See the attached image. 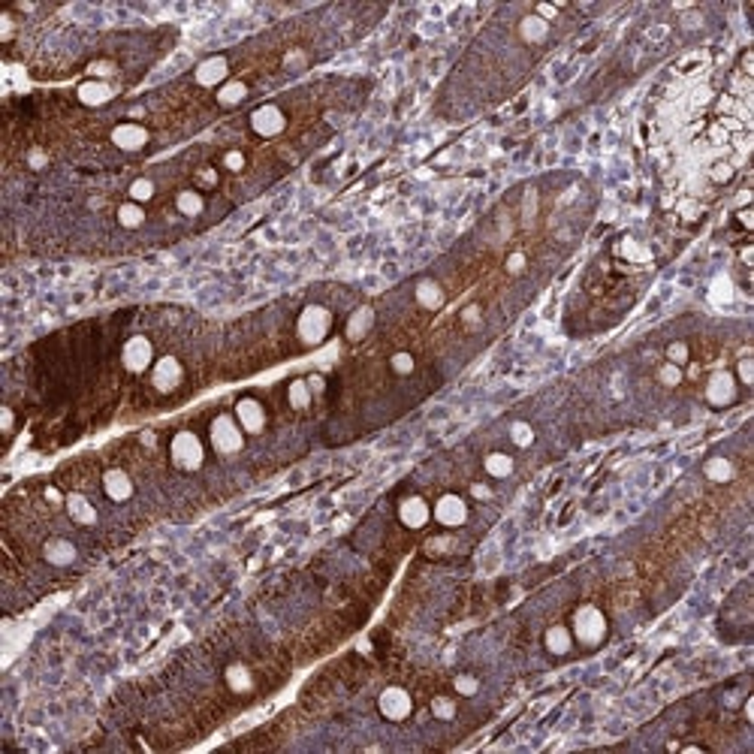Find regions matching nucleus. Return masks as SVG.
Masks as SVG:
<instances>
[{
    "label": "nucleus",
    "instance_id": "1",
    "mask_svg": "<svg viewBox=\"0 0 754 754\" xmlns=\"http://www.w3.org/2000/svg\"><path fill=\"white\" fill-rule=\"evenodd\" d=\"M570 634L583 645H598L607 637V619H603V612L598 607L585 603V607H579L574 612V631Z\"/></svg>",
    "mask_w": 754,
    "mask_h": 754
},
{
    "label": "nucleus",
    "instance_id": "2",
    "mask_svg": "<svg viewBox=\"0 0 754 754\" xmlns=\"http://www.w3.org/2000/svg\"><path fill=\"white\" fill-rule=\"evenodd\" d=\"M209 435H211V446H214V450H218L220 455H233V453H238V450L245 446L242 426H238L236 417H227V413L214 417Z\"/></svg>",
    "mask_w": 754,
    "mask_h": 754
},
{
    "label": "nucleus",
    "instance_id": "3",
    "mask_svg": "<svg viewBox=\"0 0 754 754\" xmlns=\"http://www.w3.org/2000/svg\"><path fill=\"white\" fill-rule=\"evenodd\" d=\"M329 329H332V314L323 305H308L299 314V323H296V332H299L305 344H320L329 335Z\"/></svg>",
    "mask_w": 754,
    "mask_h": 754
},
{
    "label": "nucleus",
    "instance_id": "4",
    "mask_svg": "<svg viewBox=\"0 0 754 754\" xmlns=\"http://www.w3.org/2000/svg\"><path fill=\"white\" fill-rule=\"evenodd\" d=\"M169 455L181 471H196L205 459V446L194 432H178L169 444Z\"/></svg>",
    "mask_w": 754,
    "mask_h": 754
},
{
    "label": "nucleus",
    "instance_id": "5",
    "mask_svg": "<svg viewBox=\"0 0 754 754\" xmlns=\"http://www.w3.org/2000/svg\"><path fill=\"white\" fill-rule=\"evenodd\" d=\"M377 706H380V715L389 718V721H404L413 712V700H411V694L404 691V688L399 685H389L380 691V697H377Z\"/></svg>",
    "mask_w": 754,
    "mask_h": 754
},
{
    "label": "nucleus",
    "instance_id": "6",
    "mask_svg": "<svg viewBox=\"0 0 754 754\" xmlns=\"http://www.w3.org/2000/svg\"><path fill=\"white\" fill-rule=\"evenodd\" d=\"M121 362H124V368L133 371V375H139V371H145V368H151V362H154V344L148 341L145 335L127 338V344H124V350H121Z\"/></svg>",
    "mask_w": 754,
    "mask_h": 754
},
{
    "label": "nucleus",
    "instance_id": "7",
    "mask_svg": "<svg viewBox=\"0 0 754 754\" xmlns=\"http://www.w3.org/2000/svg\"><path fill=\"white\" fill-rule=\"evenodd\" d=\"M432 516L441 522V525H446V528H459V525H465V522H468V504L462 501L459 495L446 492V495L437 498Z\"/></svg>",
    "mask_w": 754,
    "mask_h": 754
},
{
    "label": "nucleus",
    "instance_id": "8",
    "mask_svg": "<svg viewBox=\"0 0 754 754\" xmlns=\"http://www.w3.org/2000/svg\"><path fill=\"white\" fill-rule=\"evenodd\" d=\"M736 399V377L731 371H715L709 380H706V402L712 408H727Z\"/></svg>",
    "mask_w": 754,
    "mask_h": 754
},
{
    "label": "nucleus",
    "instance_id": "9",
    "mask_svg": "<svg viewBox=\"0 0 754 754\" xmlns=\"http://www.w3.org/2000/svg\"><path fill=\"white\" fill-rule=\"evenodd\" d=\"M181 377H185V368H181V362L176 356H163L151 368V384L157 393H172V389L181 384Z\"/></svg>",
    "mask_w": 754,
    "mask_h": 754
},
{
    "label": "nucleus",
    "instance_id": "10",
    "mask_svg": "<svg viewBox=\"0 0 754 754\" xmlns=\"http://www.w3.org/2000/svg\"><path fill=\"white\" fill-rule=\"evenodd\" d=\"M236 420L242 426V432L247 435H260L266 428V411L256 399H238L236 404Z\"/></svg>",
    "mask_w": 754,
    "mask_h": 754
},
{
    "label": "nucleus",
    "instance_id": "11",
    "mask_svg": "<svg viewBox=\"0 0 754 754\" xmlns=\"http://www.w3.org/2000/svg\"><path fill=\"white\" fill-rule=\"evenodd\" d=\"M251 127H254V133H260V136H278L281 130L287 127V118H284V112H281L278 106L266 103L251 115Z\"/></svg>",
    "mask_w": 754,
    "mask_h": 754
},
{
    "label": "nucleus",
    "instance_id": "12",
    "mask_svg": "<svg viewBox=\"0 0 754 754\" xmlns=\"http://www.w3.org/2000/svg\"><path fill=\"white\" fill-rule=\"evenodd\" d=\"M112 142L118 145L121 151H139V148H145V142H148V130L142 124H118V127L112 130Z\"/></svg>",
    "mask_w": 754,
    "mask_h": 754
},
{
    "label": "nucleus",
    "instance_id": "13",
    "mask_svg": "<svg viewBox=\"0 0 754 754\" xmlns=\"http://www.w3.org/2000/svg\"><path fill=\"white\" fill-rule=\"evenodd\" d=\"M399 519L404 522L408 528H422L428 519H432V507L420 498V495H411V498L402 501L399 507Z\"/></svg>",
    "mask_w": 754,
    "mask_h": 754
},
{
    "label": "nucleus",
    "instance_id": "14",
    "mask_svg": "<svg viewBox=\"0 0 754 754\" xmlns=\"http://www.w3.org/2000/svg\"><path fill=\"white\" fill-rule=\"evenodd\" d=\"M227 73H229L227 57L214 55V57H205L200 67H196V82H200L202 88H214V85H220V82L227 79Z\"/></svg>",
    "mask_w": 754,
    "mask_h": 754
},
{
    "label": "nucleus",
    "instance_id": "15",
    "mask_svg": "<svg viewBox=\"0 0 754 754\" xmlns=\"http://www.w3.org/2000/svg\"><path fill=\"white\" fill-rule=\"evenodd\" d=\"M103 492L109 495L112 501H127L130 495H133V480L127 477V471L112 468L103 474Z\"/></svg>",
    "mask_w": 754,
    "mask_h": 754
},
{
    "label": "nucleus",
    "instance_id": "16",
    "mask_svg": "<svg viewBox=\"0 0 754 754\" xmlns=\"http://www.w3.org/2000/svg\"><path fill=\"white\" fill-rule=\"evenodd\" d=\"M43 555H46V561L64 567V565H73V561H76V546L70 540H64V537H52V540L43 546Z\"/></svg>",
    "mask_w": 754,
    "mask_h": 754
},
{
    "label": "nucleus",
    "instance_id": "17",
    "mask_svg": "<svg viewBox=\"0 0 754 754\" xmlns=\"http://www.w3.org/2000/svg\"><path fill=\"white\" fill-rule=\"evenodd\" d=\"M79 100L85 106H103V103L112 100V88L106 85V82H97V79L82 82L79 85Z\"/></svg>",
    "mask_w": 754,
    "mask_h": 754
},
{
    "label": "nucleus",
    "instance_id": "18",
    "mask_svg": "<svg viewBox=\"0 0 754 754\" xmlns=\"http://www.w3.org/2000/svg\"><path fill=\"white\" fill-rule=\"evenodd\" d=\"M67 513L73 516V522H79V525H94L97 522V510L91 507V501L79 492L67 495Z\"/></svg>",
    "mask_w": 754,
    "mask_h": 754
},
{
    "label": "nucleus",
    "instance_id": "19",
    "mask_svg": "<svg viewBox=\"0 0 754 754\" xmlns=\"http://www.w3.org/2000/svg\"><path fill=\"white\" fill-rule=\"evenodd\" d=\"M703 474H706V480H712V483H731L736 468H733L731 459H724V455H712L706 465H703Z\"/></svg>",
    "mask_w": 754,
    "mask_h": 754
},
{
    "label": "nucleus",
    "instance_id": "20",
    "mask_svg": "<svg viewBox=\"0 0 754 754\" xmlns=\"http://www.w3.org/2000/svg\"><path fill=\"white\" fill-rule=\"evenodd\" d=\"M371 323H375V311L368 308H356L350 314V320H347V338L350 341H359V338H366V332L371 329Z\"/></svg>",
    "mask_w": 754,
    "mask_h": 754
},
{
    "label": "nucleus",
    "instance_id": "21",
    "mask_svg": "<svg viewBox=\"0 0 754 754\" xmlns=\"http://www.w3.org/2000/svg\"><path fill=\"white\" fill-rule=\"evenodd\" d=\"M543 643H546V649H549L552 654H567L570 645H574V634H570L565 625H552L549 631H546Z\"/></svg>",
    "mask_w": 754,
    "mask_h": 754
},
{
    "label": "nucleus",
    "instance_id": "22",
    "mask_svg": "<svg viewBox=\"0 0 754 754\" xmlns=\"http://www.w3.org/2000/svg\"><path fill=\"white\" fill-rule=\"evenodd\" d=\"M519 34L525 43H543L546 34H549V21H543L540 15H525L519 21Z\"/></svg>",
    "mask_w": 754,
    "mask_h": 754
},
{
    "label": "nucleus",
    "instance_id": "23",
    "mask_svg": "<svg viewBox=\"0 0 754 754\" xmlns=\"http://www.w3.org/2000/svg\"><path fill=\"white\" fill-rule=\"evenodd\" d=\"M417 302L422 305V308H428V311H437L444 305V290L441 284H435V281H420L417 284Z\"/></svg>",
    "mask_w": 754,
    "mask_h": 754
},
{
    "label": "nucleus",
    "instance_id": "24",
    "mask_svg": "<svg viewBox=\"0 0 754 754\" xmlns=\"http://www.w3.org/2000/svg\"><path fill=\"white\" fill-rule=\"evenodd\" d=\"M223 679H227L229 691H236V694L251 691V685H254L251 670H247L245 664H229V667H227V673H223Z\"/></svg>",
    "mask_w": 754,
    "mask_h": 754
},
{
    "label": "nucleus",
    "instance_id": "25",
    "mask_svg": "<svg viewBox=\"0 0 754 754\" xmlns=\"http://www.w3.org/2000/svg\"><path fill=\"white\" fill-rule=\"evenodd\" d=\"M245 97H247V85H245V82H238V79L223 82L220 91H218V103L220 106H238Z\"/></svg>",
    "mask_w": 754,
    "mask_h": 754
},
{
    "label": "nucleus",
    "instance_id": "26",
    "mask_svg": "<svg viewBox=\"0 0 754 754\" xmlns=\"http://www.w3.org/2000/svg\"><path fill=\"white\" fill-rule=\"evenodd\" d=\"M483 468H486V474L489 477H498V480H504V477H510L513 474V459L507 453H489L486 455V462H483Z\"/></svg>",
    "mask_w": 754,
    "mask_h": 754
},
{
    "label": "nucleus",
    "instance_id": "27",
    "mask_svg": "<svg viewBox=\"0 0 754 754\" xmlns=\"http://www.w3.org/2000/svg\"><path fill=\"white\" fill-rule=\"evenodd\" d=\"M176 209L185 214V218H196V214H202L205 202H202V196L196 194V190H181V194L176 196Z\"/></svg>",
    "mask_w": 754,
    "mask_h": 754
},
{
    "label": "nucleus",
    "instance_id": "28",
    "mask_svg": "<svg viewBox=\"0 0 754 754\" xmlns=\"http://www.w3.org/2000/svg\"><path fill=\"white\" fill-rule=\"evenodd\" d=\"M311 386H308V380H293L287 389V399H290V408H296V411H305L311 404Z\"/></svg>",
    "mask_w": 754,
    "mask_h": 754
},
{
    "label": "nucleus",
    "instance_id": "29",
    "mask_svg": "<svg viewBox=\"0 0 754 754\" xmlns=\"http://www.w3.org/2000/svg\"><path fill=\"white\" fill-rule=\"evenodd\" d=\"M118 223H121V227H127V229L142 227V223H145L142 205H139V202H124L121 209H118Z\"/></svg>",
    "mask_w": 754,
    "mask_h": 754
},
{
    "label": "nucleus",
    "instance_id": "30",
    "mask_svg": "<svg viewBox=\"0 0 754 754\" xmlns=\"http://www.w3.org/2000/svg\"><path fill=\"white\" fill-rule=\"evenodd\" d=\"M510 437H513V444L516 446H531V441H534V428L528 426L525 420H516L510 426Z\"/></svg>",
    "mask_w": 754,
    "mask_h": 754
},
{
    "label": "nucleus",
    "instance_id": "31",
    "mask_svg": "<svg viewBox=\"0 0 754 754\" xmlns=\"http://www.w3.org/2000/svg\"><path fill=\"white\" fill-rule=\"evenodd\" d=\"M154 196V181L151 178H136L130 185V200L133 202H148Z\"/></svg>",
    "mask_w": 754,
    "mask_h": 754
},
{
    "label": "nucleus",
    "instance_id": "32",
    "mask_svg": "<svg viewBox=\"0 0 754 754\" xmlns=\"http://www.w3.org/2000/svg\"><path fill=\"white\" fill-rule=\"evenodd\" d=\"M432 715L441 721H453L455 718V703L450 697H435L432 700Z\"/></svg>",
    "mask_w": 754,
    "mask_h": 754
},
{
    "label": "nucleus",
    "instance_id": "33",
    "mask_svg": "<svg viewBox=\"0 0 754 754\" xmlns=\"http://www.w3.org/2000/svg\"><path fill=\"white\" fill-rule=\"evenodd\" d=\"M658 380L664 386H679V384H682V368L673 366V362H667V366L658 368Z\"/></svg>",
    "mask_w": 754,
    "mask_h": 754
},
{
    "label": "nucleus",
    "instance_id": "34",
    "mask_svg": "<svg viewBox=\"0 0 754 754\" xmlns=\"http://www.w3.org/2000/svg\"><path fill=\"white\" fill-rule=\"evenodd\" d=\"M453 685H455V691H459L462 697H474V694L480 691V682H477L474 676H468V673L455 676V682H453Z\"/></svg>",
    "mask_w": 754,
    "mask_h": 754
},
{
    "label": "nucleus",
    "instance_id": "35",
    "mask_svg": "<svg viewBox=\"0 0 754 754\" xmlns=\"http://www.w3.org/2000/svg\"><path fill=\"white\" fill-rule=\"evenodd\" d=\"M389 366H393L395 375H411V371L417 368V362H413V356H411V353H404V350H402V353H395V356H393V362H389Z\"/></svg>",
    "mask_w": 754,
    "mask_h": 754
},
{
    "label": "nucleus",
    "instance_id": "36",
    "mask_svg": "<svg viewBox=\"0 0 754 754\" xmlns=\"http://www.w3.org/2000/svg\"><path fill=\"white\" fill-rule=\"evenodd\" d=\"M667 359L673 362V366L682 368L685 362H688V344H685V341H673V344L667 347Z\"/></svg>",
    "mask_w": 754,
    "mask_h": 754
},
{
    "label": "nucleus",
    "instance_id": "37",
    "mask_svg": "<svg viewBox=\"0 0 754 754\" xmlns=\"http://www.w3.org/2000/svg\"><path fill=\"white\" fill-rule=\"evenodd\" d=\"M709 176H712V181H718V185H721V181H731L733 178V167H731V163H715V167L709 169Z\"/></svg>",
    "mask_w": 754,
    "mask_h": 754
},
{
    "label": "nucleus",
    "instance_id": "38",
    "mask_svg": "<svg viewBox=\"0 0 754 754\" xmlns=\"http://www.w3.org/2000/svg\"><path fill=\"white\" fill-rule=\"evenodd\" d=\"M736 375H739V380L745 386H751L754 384V362L751 359H739V366H736Z\"/></svg>",
    "mask_w": 754,
    "mask_h": 754
},
{
    "label": "nucleus",
    "instance_id": "39",
    "mask_svg": "<svg viewBox=\"0 0 754 754\" xmlns=\"http://www.w3.org/2000/svg\"><path fill=\"white\" fill-rule=\"evenodd\" d=\"M223 167L233 169V172H238V169L245 167V154H242V151H227V157H223Z\"/></svg>",
    "mask_w": 754,
    "mask_h": 754
},
{
    "label": "nucleus",
    "instance_id": "40",
    "mask_svg": "<svg viewBox=\"0 0 754 754\" xmlns=\"http://www.w3.org/2000/svg\"><path fill=\"white\" fill-rule=\"evenodd\" d=\"M625 256H631V260H649V251H643L640 245L628 238V242H625Z\"/></svg>",
    "mask_w": 754,
    "mask_h": 754
},
{
    "label": "nucleus",
    "instance_id": "41",
    "mask_svg": "<svg viewBox=\"0 0 754 754\" xmlns=\"http://www.w3.org/2000/svg\"><path fill=\"white\" fill-rule=\"evenodd\" d=\"M522 269H525V254H519V251H516V254H510V256H507V272H513V275H519Z\"/></svg>",
    "mask_w": 754,
    "mask_h": 754
},
{
    "label": "nucleus",
    "instance_id": "42",
    "mask_svg": "<svg viewBox=\"0 0 754 754\" xmlns=\"http://www.w3.org/2000/svg\"><path fill=\"white\" fill-rule=\"evenodd\" d=\"M462 320H465L468 326H477V323H480V308H477V305H468L465 314H462Z\"/></svg>",
    "mask_w": 754,
    "mask_h": 754
},
{
    "label": "nucleus",
    "instance_id": "43",
    "mask_svg": "<svg viewBox=\"0 0 754 754\" xmlns=\"http://www.w3.org/2000/svg\"><path fill=\"white\" fill-rule=\"evenodd\" d=\"M112 70H115V67H112L109 61H97V64H91V73H94V76H109Z\"/></svg>",
    "mask_w": 754,
    "mask_h": 754
},
{
    "label": "nucleus",
    "instance_id": "44",
    "mask_svg": "<svg viewBox=\"0 0 754 754\" xmlns=\"http://www.w3.org/2000/svg\"><path fill=\"white\" fill-rule=\"evenodd\" d=\"M736 218H739V223H742L745 229L754 227V211L751 209H739V211H736Z\"/></svg>",
    "mask_w": 754,
    "mask_h": 754
},
{
    "label": "nucleus",
    "instance_id": "45",
    "mask_svg": "<svg viewBox=\"0 0 754 754\" xmlns=\"http://www.w3.org/2000/svg\"><path fill=\"white\" fill-rule=\"evenodd\" d=\"M471 492H474V498H483V501L492 498V489L483 486V483H474V486H471Z\"/></svg>",
    "mask_w": 754,
    "mask_h": 754
},
{
    "label": "nucleus",
    "instance_id": "46",
    "mask_svg": "<svg viewBox=\"0 0 754 754\" xmlns=\"http://www.w3.org/2000/svg\"><path fill=\"white\" fill-rule=\"evenodd\" d=\"M0 426H3L6 435L12 432V411H10V408H3V413H0Z\"/></svg>",
    "mask_w": 754,
    "mask_h": 754
},
{
    "label": "nucleus",
    "instance_id": "47",
    "mask_svg": "<svg viewBox=\"0 0 754 754\" xmlns=\"http://www.w3.org/2000/svg\"><path fill=\"white\" fill-rule=\"evenodd\" d=\"M534 15H540L543 21H549L552 15H555V6H549V3H540V6H537V12H534Z\"/></svg>",
    "mask_w": 754,
    "mask_h": 754
},
{
    "label": "nucleus",
    "instance_id": "48",
    "mask_svg": "<svg viewBox=\"0 0 754 754\" xmlns=\"http://www.w3.org/2000/svg\"><path fill=\"white\" fill-rule=\"evenodd\" d=\"M308 386H311V393H323V377L320 375H311L308 377Z\"/></svg>",
    "mask_w": 754,
    "mask_h": 754
},
{
    "label": "nucleus",
    "instance_id": "49",
    "mask_svg": "<svg viewBox=\"0 0 754 754\" xmlns=\"http://www.w3.org/2000/svg\"><path fill=\"white\" fill-rule=\"evenodd\" d=\"M0 24H3V39H10V34H12V19H10V15H0Z\"/></svg>",
    "mask_w": 754,
    "mask_h": 754
},
{
    "label": "nucleus",
    "instance_id": "50",
    "mask_svg": "<svg viewBox=\"0 0 754 754\" xmlns=\"http://www.w3.org/2000/svg\"><path fill=\"white\" fill-rule=\"evenodd\" d=\"M43 163H46V154H43V151H34V154H30V167H37V169H39V167H43Z\"/></svg>",
    "mask_w": 754,
    "mask_h": 754
},
{
    "label": "nucleus",
    "instance_id": "51",
    "mask_svg": "<svg viewBox=\"0 0 754 754\" xmlns=\"http://www.w3.org/2000/svg\"><path fill=\"white\" fill-rule=\"evenodd\" d=\"M46 498L52 504H61V492H57V489H46Z\"/></svg>",
    "mask_w": 754,
    "mask_h": 754
},
{
    "label": "nucleus",
    "instance_id": "52",
    "mask_svg": "<svg viewBox=\"0 0 754 754\" xmlns=\"http://www.w3.org/2000/svg\"><path fill=\"white\" fill-rule=\"evenodd\" d=\"M202 181H205V185H214V181H218V178H214V172H211V169H202Z\"/></svg>",
    "mask_w": 754,
    "mask_h": 754
},
{
    "label": "nucleus",
    "instance_id": "53",
    "mask_svg": "<svg viewBox=\"0 0 754 754\" xmlns=\"http://www.w3.org/2000/svg\"><path fill=\"white\" fill-rule=\"evenodd\" d=\"M748 202H751V194H748V190H742V194H739V205H748Z\"/></svg>",
    "mask_w": 754,
    "mask_h": 754
},
{
    "label": "nucleus",
    "instance_id": "54",
    "mask_svg": "<svg viewBox=\"0 0 754 754\" xmlns=\"http://www.w3.org/2000/svg\"><path fill=\"white\" fill-rule=\"evenodd\" d=\"M745 712H748V721H754V700L745 703Z\"/></svg>",
    "mask_w": 754,
    "mask_h": 754
},
{
    "label": "nucleus",
    "instance_id": "55",
    "mask_svg": "<svg viewBox=\"0 0 754 754\" xmlns=\"http://www.w3.org/2000/svg\"><path fill=\"white\" fill-rule=\"evenodd\" d=\"M685 754H703V748H697V745H688V748H682Z\"/></svg>",
    "mask_w": 754,
    "mask_h": 754
}]
</instances>
